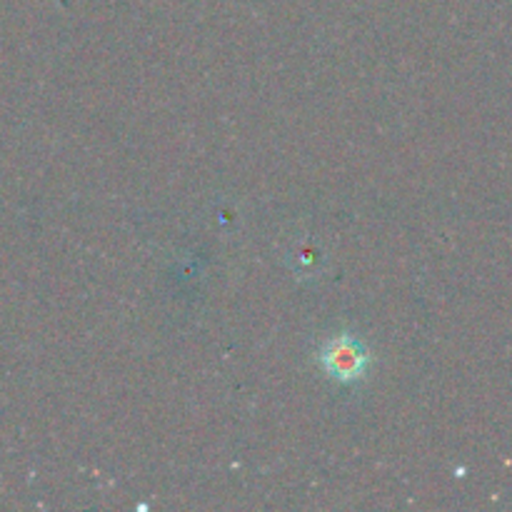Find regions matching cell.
<instances>
[{
	"instance_id": "obj_1",
	"label": "cell",
	"mask_w": 512,
	"mask_h": 512,
	"mask_svg": "<svg viewBox=\"0 0 512 512\" xmlns=\"http://www.w3.org/2000/svg\"><path fill=\"white\" fill-rule=\"evenodd\" d=\"M318 363L325 373L338 383H355L365 375L370 365V355L365 345L353 335L343 333L330 338L328 343L320 348Z\"/></svg>"
}]
</instances>
